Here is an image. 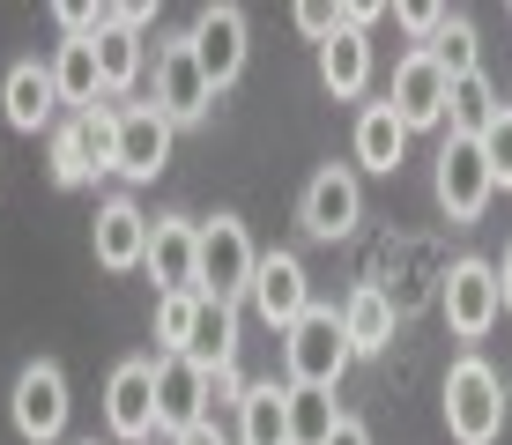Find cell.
Segmentation results:
<instances>
[{"label":"cell","instance_id":"obj_13","mask_svg":"<svg viewBox=\"0 0 512 445\" xmlns=\"http://www.w3.org/2000/svg\"><path fill=\"white\" fill-rule=\"evenodd\" d=\"M149 275H156V297L201 290V223L156 216V223H149Z\"/></svg>","mask_w":512,"mask_h":445},{"label":"cell","instance_id":"obj_10","mask_svg":"<svg viewBox=\"0 0 512 445\" xmlns=\"http://www.w3.org/2000/svg\"><path fill=\"white\" fill-rule=\"evenodd\" d=\"M171 119L156 112V104H119V156H112V171L127 178V186H149V178H164L171 171Z\"/></svg>","mask_w":512,"mask_h":445},{"label":"cell","instance_id":"obj_14","mask_svg":"<svg viewBox=\"0 0 512 445\" xmlns=\"http://www.w3.org/2000/svg\"><path fill=\"white\" fill-rule=\"evenodd\" d=\"M186 45H193V60H201L208 89H231L245 75V15L238 8H201L193 30H186Z\"/></svg>","mask_w":512,"mask_h":445},{"label":"cell","instance_id":"obj_36","mask_svg":"<svg viewBox=\"0 0 512 445\" xmlns=\"http://www.w3.org/2000/svg\"><path fill=\"white\" fill-rule=\"evenodd\" d=\"M90 445H97V438H90Z\"/></svg>","mask_w":512,"mask_h":445},{"label":"cell","instance_id":"obj_1","mask_svg":"<svg viewBox=\"0 0 512 445\" xmlns=\"http://www.w3.org/2000/svg\"><path fill=\"white\" fill-rule=\"evenodd\" d=\"M438 408H446V431L461 445H498V431H505V379L483 364V356H453Z\"/></svg>","mask_w":512,"mask_h":445},{"label":"cell","instance_id":"obj_18","mask_svg":"<svg viewBox=\"0 0 512 445\" xmlns=\"http://www.w3.org/2000/svg\"><path fill=\"white\" fill-rule=\"evenodd\" d=\"M342 334H349V349H357V356L394 349V297H386L379 282L349 290V297H342Z\"/></svg>","mask_w":512,"mask_h":445},{"label":"cell","instance_id":"obj_33","mask_svg":"<svg viewBox=\"0 0 512 445\" xmlns=\"http://www.w3.org/2000/svg\"><path fill=\"white\" fill-rule=\"evenodd\" d=\"M327 445H372V431H364V423H357V416H342V431H334Z\"/></svg>","mask_w":512,"mask_h":445},{"label":"cell","instance_id":"obj_8","mask_svg":"<svg viewBox=\"0 0 512 445\" xmlns=\"http://www.w3.org/2000/svg\"><path fill=\"white\" fill-rule=\"evenodd\" d=\"M386 104H394V119L409 134H423V127H446V104H453V75L438 67V52H409V60L394 67V89H386Z\"/></svg>","mask_w":512,"mask_h":445},{"label":"cell","instance_id":"obj_24","mask_svg":"<svg viewBox=\"0 0 512 445\" xmlns=\"http://www.w3.org/2000/svg\"><path fill=\"white\" fill-rule=\"evenodd\" d=\"M141 67H149V52H141V30L112 23V8H104V30H97V75H104V97L134 89V82H141Z\"/></svg>","mask_w":512,"mask_h":445},{"label":"cell","instance_id":"obj_25","mask_svg":"<svg viewBox=\"0 0 512 445\" xmlns=\"http://www.w3.org/2000/svg\"><path fill=\"white\" fill-rule=\"evenodd\" d=\"M342 431V408L327 386H290V445H327Z\"/></svg>","mask_w":512,"mask_h":445},{"label":"cell","instance_id":"obj_5","mask_svg":"<svg viewBox=\"0 0 512 445\" xmlns=\"http://www.w3.org/2000/svg\"><path fill=\"white\" fill-rule=\"evenodd\" d=\"M8 423H15V438H30V445H52L67 431V371L52 364V356H38V364L15 371Z\"/></svg>","mask_w":512,"mask_h":445},{"label":"cell","instance_id":"obj_35","mask_svg":"<svg viewBox=\"0 0 512 445\" xmlns=\"http://www.w3.org/2000/svg\"><path fill=\"white\" fill-rule=\"evenodd\" d=\"M171 445H223V431H216V423H201V431H186V438H171Z\"/></svg>","mask_w":512,"mask_h":445},{"label":"cell","instance_id":"obj_21","mask_svg":"<svg viewBox=\"0 0 512 445\" xmlns=\"http://www.w3.org/2000/svg\"><path fill=\"white\" fill-rule=\"evenodd\" d=\"M238 445H290V386H245L238 401Z\"/></svg>","mask_w":512,"mask_h":445},{"label":"cell","instance_id":"obj_27","mask_svg":"<svg viewBox=\"0 0 512 445\" xmlns=\"http://www.w3.org/2000/svg\"><path fill=\"white\" fill-rule=\"evenodd\" d=\"M104 164H97V149H90V134H82V119H67V127H52V178L60 186H90Z\"/></svg>","mask_w":512,"mask_h":445},{"label":"cell","instance_id":"obj_3","mask_svg":"<svg viewBox=\"0 0 512 445\" xmlns=\"http://www.w3.org/2000/svg\"><path fill=\"white\" fill-rule=\"evenodd\" d=\"M253 230L238 216H208L201 223V297H216V305H238V297H253Z\"/></svg>","mask_w":512,"mask_h":445},{"label":"cell","instance_id":"obj_29","mask_svg":"<svg viewBox=\"0 0 512 445\" xmlns=\"http://www.w3.org/2000/svg\"><path fill=\"white\" fill-rule=\"evenodd\" d=\"M193 312H201V290H179V297H156V342L179 356L193 342Z\"/></svg>","mask_w":512,"mask_h":445},{"label":"cell","instance_id":"obj_20","mask_svg":"<svg viewBox=\"0 0 512 445\" xmlns=\"http://www.w3.org/2000/svg\"><path fill=\"white\" fill-rule=\"evenodd\" d=\"M320 82H327V97H364V82H372V45H364V30L342 23L320 45Z\"/></svg>","mask_w":512,"mask_h":445},{"label":"cell","instance_id":"obj_30","mask_svg":"<svg viewBox=\"0 0 512 445\" xmlns=\"http://www.w3.org/2000/svg\"><path fill=\"white\" fill-rule=\"evenodd\" d=\"M475 141H483V164H490V186H512V104H505V112L490 119V127L475 134Z\"/></svg>","mask_w":512,"mask_h":445},{"label":"cell","instance_id":"obj_19","mask_svg":"<svg viewBox=\"0 0 512 445\" xmlns=\"http://www.w3.org/2000/svg\"><path fill=\"white\" fill-rule=\"evenodd\" d=\"M401 156H409V127L394 119V104H386V97L364 104V112H357V164L379 171V178H394Z\"/></svg>","mask_w":512,"mask_h":445},{"label":"cell","instance_id":"obj_31","mask_svg":"<svg viewBox=\"0 0 512 445\" xmlns=\"http://www.w3.org/2000/svg\"><path fill=\"white\" fill-rule=\"evenodd\" d=\"M453 23V8H431V0H416V8H401V30L409 38H423V45H438V30Z\"/></svg>","mask_w":512,"mask_h":445},{"label":"cell","instance_id":"obj_26","mask_svg":"<svg viewBox=\"0 0 512 445\" xmlns=\"http://www.w3.org/2000/svg\"><path fill=\"white\" fill-rule=\"evenodd\" d=\"M505 112V104H498V89H490V75H483V67H475V75H461V82H453V104H446V119H453V134H483L490 127V119H498Z\"/></svg>","mask_w":512,"mask_h":445},{"label":"cell","instance_id":"obj_28","mask_svg":"<svg viewBox=\"0 0 512 445\" xmlns=\"http://www.w3.org/2000/svg\"><path fill=\"white\" fill-rule=\"evenodd\" d=\"M423 52H438V67H446L453 82L483 67V45H475V23H468V15H453V23L438 30V45H423Z\"/></svg>","mask_w":512,"mask_h":445},{"label":"cell","instance_id":"obj_9","mask_svg":"<svg viewBox=\"0 0 512 445\" xmlns=\"http://www.w3.org/2000/svg\"><path fill=\"white\" fill-rule=\"evenodd\" d=\"M149 104L171 119V127H201V119H208L216 89H208V75H201V60H193L186 38L156 45V97H149Z\"/></svg>","mask_w":512,"mask_h":445},{"label":"cell","instance_id":"obj_6","mask_svg":"<svg viewBox=\"0 0 512 445\" xmlns=\"http://www.w3.org/2000/svg\"><path fill=\"white\" fill-rule=\"evenodd\" d=\"M431 193L438 208H446V223H475L490 208V164H483V141L468 134H446V149H438V171H431Z\"/></svg>","mask_w":512,"mask_h":445},{"label":"cell","instance_id":"obj_16","mask_svg":"<svg viewBox=\"0 0 512 445\" xmlns=\"http://www.w3.org/2000/svg\"><path fill=\"white\" fill-rule=\"evenodd\" d=\"M97 267L104 275H134V267H149V216L119 193V201H104L97 208Z\"/></svg>","mask_w":512,"mask_h":445},{"label":"cell","instance_id":"obj_7","mask_svg":"<svg viewBox=\"0 0 512 445\" xmlns=\"http://www.w3.org/2000/svg\"><path fill=\"white\" fill-rule=\"evenodd\" d=\"M438 305H446V327L461 334V342H483V334L498 327V312H505L498 267H490V260H453V267H446V290H438Z\"/></svg>","mask_w":512,"mask_h":445},{"label":"cell","instance_id":"obj_11","mask_svg":"<svg viewBox=\"0 0 512 445\" xmlns=\"http://www.w3.org/2000/svg\"><path fill=\"white\" fill-rule=\"evenodd\" d=\"M104 423L119 445H149L156 438V356H127L104 386Z\"/></svg>","mask_w":512,"mask_h":445},{"label":"cell","instance_id":"obj_22","mask_svg":"<svg viewBox=\"0 0 512 445\" xmlns=\"http://www.w3.org/2000/svg\"><path fill=\"white\" fill-rule=\"evenodd\" d=\"M45 67H52V89H60V104H75V112H90V104L104 97V75H97V38H67Z\"/></svg>","mask_w":512,"mask_h":445},{"label":"cell","instance_id":"obj_12","mask_svg":"<svg viewBox=\"0 0 512 445\" xmlns=\"http://www.w3.org/2000/svg\"><path fill=\"white\" fill-rule=\"evenodd\" d=\"M208 423V371L193 356H156V431L186 438Z\"/></svg>","mask_w":512,"mask_h":445},{"label":"cell","instance_id":"obj_4","mask_svg":"<svg viewBox=\"0 0 512 445\" xmlns=\"http://www.w3.org/2000/svg\"><path fill=\"white\" fill-rule=\"evenodd\" d=\"M297 223H305V238H320V245H342L349 230L364 223V186H357V171L349 164H320L305 178V201H297Z\"/></svg>","mask_w":512,"mask_h":445},{"label":"cell","instance_id":"obj_2","mask_svg":"<svg viewBox=\"0 0 512 445\" xmlns=\"http://www.w3.org/2000/svg\"><path fill=\"white\" fill-rule=\"evenodd\" d=\"M349 334H342V312L334 305H312L297 327H282V371H290V386H342V371H349Z\"/></svg>","mask_w":512,"mask_h":445},{"label":"cell","instance_id":"obj_17","mask_svg":"<svg viewBox=\"0 0 512 445\" xmlns=\"http://www.w3.org/2000/svg\"><path fill=\"white\" fill-rule=\"evenodd\" d=\"M0 112H8V127H15V134H38V127H52V112H60L52 67H38V60H15V67H8V82H0Z\"/></svg>","mask_w":512,"mask_h":445},{"label":"cell","instance_id":"obj_15","mask_svg":"<svg viewBox=\"0 0 512 445\" xmlns=\"http://www.w3.org/2000/svg\"><path fill=\"white\" fill-rule=\"evenodd\" d=\"M253 312L268 319V327H297V319L312 312V282H305V260L297 253H260L253 267Z\"/></svg>","mask_w":512,"mask_h":445},{"label":"cell","instance_id":"obj_23","mask_svg":"<svg viewBox=\"0 0 512 445\" xmlns=\"http://www.w3.org/2000/svg\"><path fill=\"white\" fill-rule=\"evenodd\" d=\"M179 356H193L201 371L238 364V305H216V297H201V312H193V342H186Z\"/></svg>","mask_w":512,"mask_h":445},{"label":"cell","instance_id":"obj_34","mask_svg":"<svg viewBox=\"0 0 512 445\" xmlns=\"http://www.w3.org/2000/svg\"><path fill=\"white\" fill-rule=\"evenodd\" d=\"M490 267H498V297H505V312H512V245H505V253L490 260Z\"/></svg>","mask_w":512,"mask_h":445},{"label":"cell","instance_id":"obj_32","mask_svg":"<svg viewBox=\"0 0 512 445\" xmlns=\"http://www.w3.org/2000/svg\"><path fill=\"white\" fill-rule=\"evenodd\" d=\"M297 30H305V38H334V30H342V8H320V0H305V8H297Z\"/></svg>","mask_w":512,"mask_h":445}]
</instances>
